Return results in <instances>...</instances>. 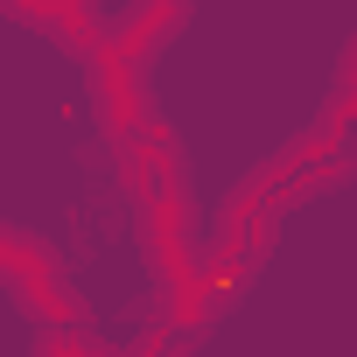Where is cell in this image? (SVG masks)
I'll return each instance as SVG.
<instances>
[{
	"label": "cell",
	"instance_id": "1",
	"mask_svg": "<svg viewBox=\"0 0 357 357\" xmlns=\"http://www.w3.org/2000/svg\"><path fill=\"white\" fill-rule=\"evenodd\" d=\"M183 22H190V0H133V8L119 15V29H112L98 50H112V56H126V63H147Z\"/></svg>",
	"mask_w": 357,
	"mask_h": 357
},
{
	"label": "cell",
	"instance_id": "2",
	"mask_svg": "<svg viewBox=\"0 0 357 357\" xmlns=\"http://www.w3.org/2000/svg\"><path fill=\"white\" fill-rule=\"evenodd\" d=\"M98 105H105V126H112L119 140H133V133L147 126V105H140V63L98 50Z\"/></svg>",
	"mask_w": 357,
	"mask_h": 357
},
{
	"label": "cell",
	"instance_id": "3",
	"mask_svg": "<svg viewBox=\"0 0 357 357\" xmlns=\"http://www.w3.org/2000/svg\"><path fill=\"white\" fill-rule=\"evenodd\" d=\"M43 273H56L50 245H43L36 231H15V225H0V280H8V287H22V280H43Z\"/></svg>",
	"mask_w": 357,
	"mask_h": 357
},
{
	"label": "cell",
	"instance_id": "4",
	"mask_svg": "<svg viewBox=\"0 0 357 357\" xmlns=\"http://www.w3.org/2000/svg\"><path fill=\"white\" fill-rule=\"evenodd\" d=\"M0 8H15V15H29V22H56L50 0H0Z\"/></svg>",
	"mask_w": 357,
	"mask_h": 357
}]
</instances>
